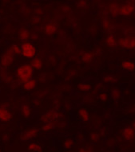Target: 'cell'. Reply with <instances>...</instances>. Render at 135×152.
Masks as SVG:
<instances>
[{"label":"cell","mask_w":135,"mask_h":152,"mask_svg":"<svg viewBox=\"0 0 135 152\" xmlns=\"http://www.w3.org/2000/svg\"><path fill=\"white\" fill-rule=\"evenodd\" d=\"M13 60H14V53L9 49L3 55V57L1 58V65L4 66V67H8L12 63Z\"/></svg>","instance_id":"cell-5"},{"label":"cell","mask_w":135,"mask_h":152,"mask_svg":"<svg viewBox=\"0 0 135 152\" xmlns=\"http://www.w3.org/2000/svg\"><path fill=\"white\" fill-rule=\"evenodd\" d=\"M122 67L123 69L126 71H134L135 70V63L132 61H124L122 63Z\"/></svg>","instance_id":"cell-10"},{"label":"cell","mask_w":135,"mask_h":152,"mask_svg":"<svg viewBox=\"0 0 135 152\" xmlns=\"http://www.w3.org/2000/svg\"><path fill=\"white\" fill-rule=\"evenodd\" d=\"M119 8H120V7H119L118 4H116V3H112V4H110V7H109V10H110V12L113 15H119Z\"/></svg>","instance_id":"cell-15"},{"label":"cell","mask_w":135,"mask_h":152,"mask_svg":"<svg viewBox=\"0 0 135 152\" xmlns=\"http://www.w3.org/2000/svg\"><path fill=\"white\" fill-rule=\"evenodd\" d=\"M31 66H32L33 69H40L43 66V61L40 58H35L31 62Z\"/></svg>","instance_id":"cell-14"},{"label":"cell","mask_w":135,"mask_h":152,"mask_svg":"<svg viewBox=\"0 0 135 152\" xmlns=\"http://www.w3.org/2000/svg\"><path fill=\"white\" fill-rule=\"evenodd\" d=\"M34 74V69L30 65H23L19 66L17 69V77L23 82H27L31 80Z\"/></svg>","instance_id":"cell-1"},{"label":"cell","mask_w":135,"mask_h":152,"mask_svg":"<svg viewBox=\"0 0 135 152\" xmlns=\"http://www.w3.org/2000/svg\"><path fill=\"white\" fill-rule=\"evenodd\" d=\"M133 129L134 130V132H135V123L134 124V126H133Z\"/></svg>","instance_id":"cell-30"},{"label":"cell","mask_w":135,"mask_h":152,"mask_svg":"<svg viewBox=\"0 0 135 152\" xmlns=\"http://www.w3.org/2000/svg\"><path fill=\"white\" fill-rule=\"evenodd\" d=\"M135 11V5L132 3H126L119 8V15L122 16H129Z\"/></svg>","instance_id":"cell-4"},{"label":"cell","mask_w":135,"mask_h":152,"mask_svg":"<svg viewBox=\"0 0 135 152\" xmlns=\"http://www.w3.org/2000/svg\"><path fill=\"white\" fill-rule=\"evenodd\" d=\"M28 149L30 150V151L35 152H42V151H43V148H42L40 145L38 144V143H35V142L30 143L29 145V147H28Z\"/></svg>","instance_id":"cell-16"},{"label":"cell","mask_w":135,"mask_h":152,"mask_svg":"<svg viewBox=\"0 0 135 152\" xmlns=\"http://www.w3.org/2000/svg\"><path fill=\"white\" fill-rule=\"evenodd\" d=\"M18 36H19V38H20L21 40H27L28 38L30 37V33L28 32L27 30H22L20 32H19Z\"/></svg>","instance_id":"cell-18"},{"label":"cell","mask_w":135,"mask_h":152,"mask_svg":"<svg viewBox=\"0 0 135 152\" xmlns=\"http://www.w3.org/2000/svg\"><path fill=\"white\" fill-rule=\"evenodd\" d=\"M37 133H38V131L37 129H35V128H30V129H28L27 131H26V132L23 133V135H22L21 140H23V141H27V140H32L33 138L37 135Z\"/></svg>","instance_id":"cell-7"},{"label":"cell","mask_w":135,"mask_h":152,"mask_svg":"<svg viewBox=\"0 0 135 152\" xmlns=\"http://www.w3.org/2000/svg\"><path fill=\"white\" fill-rule=\"evenodd\" d=\"M78 113H79V115H80L81 119H82L83 121H88V120H89V113H88V112L86 110L84 109V108H81V109L79 110Z\"/></svg>","instance_id":"cell-17"},{"label":"cell","mask_w":135,"mask_h":152,"mask_svg":"<svg viewBox=\"0 0 135 152\" xmlns=\"http://www.w3.org/2000/svg\"><path fill=\"white\" fill-rule=\"evenodd\" d=\"M80 152H92L91 150L88 147H85V148H83V149L80 150Z\"/></svg>","instance_id":"cell-29"},{"label":"cell","mask_w":135,"mask_h":152,"mask_svg":"<svg viewBox=\"0 0 135 152\" xmlns=\"http://www.w3.org/2000/svg\"><path fill=\"white\" fill-rule=\"evenodd\" d=\"M118 45L125 50H134L135 49V36L130 35L121 38L118 40Z\"/></svg>","instance_id":"cell-2"},{"label":"cell","mask_w":135,"mask_h":152,"mask_svg":"<svg viewBox=\"0 0 135 152\" xmlns=\"http://www.w3.org/2000/svg\"><path fill=\"white\" fill-rule=\"evenodd\" d=\"M73 145V140L70 139H68L64 142V147L66 149H70V147H72Z\"/></svg>","instance_id":"cell-23"},{"label":"cell","mask_w":135,"mask_h":152,"mask_svg":"<svg viewBox=\"0 0 135 152\" xmlns=\"http://www.w3.org/2000/svg\"><path fill=\"white\" fill-rule=\"evenodd\" d=\"M110 22L108 20H105L104 23H103V26L105 28V29H109V27H110Z\"/></svg>","instance_id":"cell-28"},{"label":"cell","mask_w":135,"mask_h":152,"mask_svg":"<svg viewBox=\"0 0 135 152\" xmlns=\"http://www.w3.org/2000/svg\"><path fill=\"white\" fill-rule=\"evenodd\" d=\"M44 30H45V33L47 35H52L56 31V26L55 24H53V23H49V24L45 26Z\"/></svg>","instance_id":"cell-11"},{"label":"cell","mask_w":135,"mask_h":152,"mask_svg":"<svg viewBox=\"0 0 135 152\" xmlns=\"http://www.w3.org/2000/svg\"><path fill=\"white\" fill-rule=\"evenodd\" d=\"M57 116V112L55 111H50V112L46 113L45 115H43L42 120L44 123H50L51 120H53Z\"/></svg>","instance_id":"cell-9"},{"label":"cell","mask_w":135,"mask_h":152,"mask_svg":"<svg viewBox=\"0 0 135 152\" xmlns=\"http://www.w3.org/2000/svg\"><path fill=\"white\" fill-rule=\"evenodd\" d=\"M20 49L21 53L26 58H33L36 54V49L32 43L24 42Z\"/></svg>","instance_id":"cell-3"},{"label":"cell","mask_w":135,"mask_h":152,"mask_svg":"<svg viewBox=\"0 0 135 152\" xmlns=\"http://www.w3.org/2000/svg\"><path fill=\"white\" fill-rule=\"evenodd\" d=\"M10 50H11V52L14 53V55H18L21 53V49L20 47H18V45H14L10 48Z\"/></svg>","instance_id":"cell-21"},{"label":"cell","mask_w":135,"mask_h":152,"mask_svg":"<svg viewBox=\"0 0 135 152\" xmlns=\"http://www.w3.org/2000/svg\"><path fill=\"white\" fill-rule=\"evenodd\" d=\"M105 42L110 47H114L117 45L118 44V42L116 40V38L114 35H110V36H108L107 38H106V40H105Z\"/></svg>","instance_id":"cell-13"},{"label":"cell","mask_w":135,"mask_h":152,"mask_svg":"<svg viewBox=\"0 0 135 152\" xmlns=\"http://www.w3.org/2000/svg\"><path fill=\"white\" fill-rule=\"evenodd\" d=\"M135 136L134 130L133 129V127H126L123 131V138L127 141L132 140Z\"/></svg>","instance_id":"cell-8"},{"label":"cell","mask_w":135,"mask_h":152,"mask_svg":"<svg viewBox=\"0 0 135 152\" xmlns=\"http://www.w3.org/2000/svg\"><path fill=\"white\" fill-rule=\"evenodd\" d=\"M98 98H99L101 100H103V101H105V100H107L108 96L105 92H102V93H100L99 96H98Z\"/></svg>","instance_id":"cell-27"},{"label":"cell","mask_w":135,"mask_h":152,"mask_svg":"<svg viewBox=\"0 0 135 152\" xmlns=\"http://www.w3.org/2000/svg\"><path fill=\"white\" fill-rule=\"evenodd\" d=\"M103 80H104V82H106V83L116 82V79H115V77H112V76H108V77H105Z\"/></svg>","instance_id":"cell-25"},{"label":"cell","mask_w":135,"mask_h":152,"mask_svg":"<svg viewBox=\"0 0 135 152\" xmlns=\"http://www.w3.org/2000/svg\"><path fill=\"white\" fill-rule=\"evenodd\" d=\"M78 88L82 91H88V90L90 89V85H88V84H81L78 86Z\"/></svg>","instance_id":"cell-24"},{"label":"cell","mask_w":135,"mask_h":152,"mask_svg":"<svg viewBox=\"0 0 135 152\" xmlns=\"http://www.w3.org/2000/svg\"><path fill=\"white\" fill-rule=\"evenodd\" d=\"M53 127V124L51 122L46 123L44 126L43 127V130L44 132H49L50 130L52 129Z\"/></svg>","instance_id":"cell-22"},{"label":"cell","mask_w":135,"mask_h":152,"mask_svg":"<svg viewBox=\"0 0 135 152\" xmlns=\"http://www.w3.org/2000/svg\"><path fill=\"white\" fill-rule=\"evenodd\" d=\"M22 113L26 118H27L30 114V107H28L27 105H23L22 107Z\"/></svg>","instance_id":"cell-19"},{"label":"cell","mask_w":135,"mask_h":152,"mask_svg":"<svg viewBox=\"0 0 135 152\" xmlns=\"http://www.w3.org/2000/svg\"><path fill=\"white\" fill-rule=\"evenodd\" d=\"M93 58H94V56L91 53H85L84 56L83 57V61L84 62L86 63H90L91 62V61L93 60Z\"/></svg>","instance_id":"cell-20"},{"label":"cell","mask_w":135,"mask_h":152,"mask_svg":"<svg viewBox=\"0 0 135 152\" xmlns=\"http://www.w3.org/2000/svg\"><path fill=\"white\" fill-rule=\"evenodd\" d=\"M120 92L118 91V90L115 89L112 92V97L113 99H114V100H118V98L120 97Z\"/></svg>","instance_id":"cell-26"},{"label":"cell","mask_w":135,"mask_h":152,"mask_svg":"<svg viewBox=\"0 0 135 152\" xmlns=\"http://www.w3.org/2000/svg\"><path fill=\"white\" fill-rule=\"evenodd\" d=\"M12 117V115L10 112L9 110H7L6 107H0V120L3 122H7L10 120Z\"/></svg>","instance_id":"cell-6"},{"label":"cell","mask_w":135,"mask_h":152,"mask_svg":"<svg viewBox=\"0 0 135 152\" xmlns=\"http://www.w3.org/2000/svg\"><path fill=\"white\" fill-rule=\"evenodd\" d=\"M36 80H30L27 81V82L24 83V85H23V88H24V89L27 90V91H30V90L34 89L35 87H36Z\"/></svg>","instance_id":"cell-12"}]
</instances>
